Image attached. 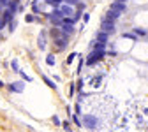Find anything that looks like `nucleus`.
I'll list each match as a JSON object with an SVG mask.
<instances>
[{"label":"nucleus","instance_id":"obj_1","mask_svg":"<svg viewBox=\"0 0 148 132\" xmlns=\"http://www.w3.org/2000/svg\"><path fill=\"white\" fill-rule=\"evenodd\" d=\"M104 56H106V49H90L88 56L85 58V64L88 67H94L97 62H101L104 58Z\"/></svg>","mask_w":148,"mask_h":132},{"label":"nucleus","instance_id":"obj_2","mask_svg":"<svg viewBox=\"0 0 148 132\" xmlns=\"http://www.w3.org/2000/svg\"><path fill=\"white\" fill-rule=\"evenodd\" d=\"M48 20H49V23H51V27H60L62 25V20H64V16H62V12L58 11V7H55L49 14L48 12H42Z\"/></svg>","mask_w":148,"mask_h":132},{"label":"nucleus","instance_id":"obj_3","mask_svg":"<svg viewBox=\"0 0 148 132\" xmlns=\"http://www.w3.org/2000/svg\"><path fill=\"white\" fill-rule=\"evenodd\" d=\"M81 125H83L85 129H88V130H95V129L99 127V120H97L94 115H85L83 120H81Z\"/></svg>","mask_w":148,"mask_h":132},{"label":"nucleus","instance_id":"obj_4","mask_svg":"<svg viewBox=\"0 0 148 132\" xmlns=\"http://www.w3.org/2000/svg\"><path fill=\"white\" fill-rule=\"evenodd\" d=\"M99 30H104L106 34L113 35V34L116 32V25H115V21H109V20H106V18H102V21H101V28H99Z\"/></svg>","mask_w":148,"mask_h":132},{"label":"nucleus","instance_id":"obj_5","mask_svg":"<svg viewBox=\"0 0 148 132\" xmlns=\"http://www.w3.org/2000/svg\"><path fill=\"white\" fill-rule=\"evenodd\" d=\"M69 37H71V35L62 34V35L57 37V39H53V44L57 46V49H65V48L69 46Z\"/></svg>","mask_w":148,"mask_h":132},{"label":"nucleus","instance_id":"obj_6","mask_svg":"<svg viewBox=\"0 0 148 132\" xmlns=\"http://www.w3.org/2000/svg\"><path fill=\"white\" fill-rule=\"evenodd\" d=\"M5 86H7V90H9L11 93H23V92H25V83H23V81L9 83V85H5Z\"/></svg>","mask_w":148,"mask_h":132},{"label":"nucleus","instance_id":"obj_7","mask_svg":"<svg viewBox=\"0 0 148 132\" xmlns=\"http://www.w3.org/2000/svg\"><path fill=\"white\" fill-rule=\"evenodd\" d=\"M109 9H111V11H116V12H120V14H123V12L127 11V5H125V2L113 0V2H111V5H109Z\"/></svg>","mask_w":148,"mask_h":132},{"label":"nucleus","instance_id":"obj_8","mask_svg":"<svg viewBox=\"0 0 148 132\" xmlns=\"http://www.w3.org/2000/svg\"><path fill=\"white\" fill-rule=\"evenodd\" d=\"M58 11L62 12V16H74V11H76V9H74L71 4H65V2H62V4L58 5Z\"/></svg>","mask_w":148,"mask_h":132},{"label":"nucleus","instance_id":"obj_9","mask_svg":"<svg viewBox=\"0 0 148 132\" xmlns=\"http://www.w3.org/2000/svg\"><path fill=\"white\" fill-rule=\"evenodd\" d=\"M37 42H39V49H46V44H48V30H41L39 32V39H37Z\"/></svg>","mask_w":148,"mask_h":132},{"label":"nucleus","instance_id":"obj_10","mask_svg":"<svg viewBox=\"0 0 148 132\" xmlns=\"http://www.w3.org/2000/svg\"><path fill=\"white\" fill-rule=\"evenodd\" d=\"M0 16H2V20H4L5 23H9V21H12V20H14V16H16V12L5 7V9H2V14H0Z\"/></svg>","mask_w":148,"mask_h":132},{"label":"nucleus","instance_id":"obj_11","mask_svg":"<svg viewBox=\"0 0 148 132\" xmlns=\"http://www.w3.org/2000/svg\"><path fill=\"white\" fill-rule=\"evenodd\" d=\"M60 30H62L65 35H72L74 32H76V28H74L72 23H62V25H60Z\"/></svg>","mask_w":148,"mask_h":132},{"label":"nucleus","instance_id":"obj_12","mask_svg":"<svg viewBox=\"0 0 148 132\" xmlns=\"http://www.w3.org/2000/svg\"><path fill=\"white\" fill-rule=\"evenodd\" d=\"M95 39L102 41V42H109V34H106L104 30H97L95 32Z\"/></svg>","mask_w":148,"mask_h":132},{"label":"nucleus","instance_id":"obj_13","mask_svg":"<svg viewBox=\"0 0 148 132\" xmlns=\"http://www.w3.org/2000/svg\"><path fill=\"white\" fill-rule=\"evenodd\" d=\"M122 14L120 12H116V11H111V9H108V12H106V20H109V21H116L118 20V18H120Z\"/></svg>","mask_w":148,"mask_h":132},{"label":"nucleus","instance_id":"obj_14","mask_svg":"<svg viewBox=\"0 0 148 132\" xmlns=\"http://www.w3.org/2000/svg\"><path fill=\"white\" fill-rule=\"evenodd\" d=\"M42 81H44V85H46V86H49L51 90H57V85H55V81H53V79H49L46 74H42Z\"/></svg>","mask_w":148,"mask_h":132},{"label":"nucleus","instance_id":"obj_15","mask_svg":"<svg viewBox=\"0 0 148 132\" xmlns=\"http://www.w3.org/2000/svg\"><path fill=\"white\" fill-rule=\"evenodd\" d=\"M106 46H108V42H102V41H94L92 42V49H106Z\"/></svg>","mask_w":148,"mask_h":132},{"label":"nucleus","instance_id":"obj_16","mask_svg":"<svg viewBox=\"0 0 148 132\" xmlns=\"http://www.w3.org/2000/svg\"><path fill=\"white\" fill-rule=\"evenodd\" d=\"M32 12L34 14H41V5H39V0H32Z\"/></svg>","mask_w":148,"mask_h":132},{"label":"nucleus","instance_id":"obj_17","mask_svg":"<svg viewBox=\"0 0 148 132\" xmlns=\"http://www.w3.org/2000/svg\"><path fill=\"white\" fill-rule=\"evenodd\" d=\"M62 2H64V0H44V4H46V5H51L53 9H55V7H58Z\"/></svg>","mask_w":148,"mask_h":132},{"label":"nucleus","instance_id":"obj_18","mask_svg":"<svg viewBox=\"0 0 148 132\" xmlns=\"http://www.w3.org/2000/svg\"><path fill=\"white\" fill-rule=\"evenodd\" d=\"M11 69H12V72H20V62H18L16 58L11 60Z\"/></svg>","mask_w":148,"mask_h":132},{"label":"nucleus","instance_id":"obj_19","mask_svg":"<svg viewBox=\"0 0 148 132\" xmlns=\"http://www.w3.org/2000/svg\"><path fill=\"white\" fill-rule=\"evenodd\" d=\"M123 37H125V39H131V41H134V42H138L139 41V37L132 32V34H123Z\"/></svg>","mask_w":148,"mask_h":132},{"label":"nucleus","instance_id":"obj_20","mask_svg":"<svg viewBox=\"0 0 148 132\" xmlns=\"http://www.w3.org/2000/svg\"><path fill=\"white\" fill-rule=\"evenodd\" d=\"M72 123L78 125V127H83L81 125V120H79V115H76V113H72Z\"/></svg>","mask_w":148,"mask_h":132},{"label":"nucleus","instance_id":"obj_21","mask_svg":"<svg viewBox=\"0 0 148 132\" xmlns=\"http://www.w3.org/2000/svg\"><path fill=\"white\" fill-rule=\"evenodd\" d=\"M18 74H20V76H21V79H23V81H27V83H30V81H32V78L28 76L27 72H23L21 69H20V72H18Z\"/></svg>","mask_w":148,"mask_h":132},{"label":"nucleus","instance_id":"obj_22","mask_svg":"<svg viewBox=\"0 0 148 132\" xmlns=\"http://www.w3.org/2000/svg\"><path fill=\"white\" fill-rule=\"evenodd\" d=\"M132 32H134V34H136L138 37H143V35H146V34H148V32H146L145 28H132Z\"/></svg>","mask_w":148,"mask_h":132},{"label":"nucleus","instance_id":"obj_23","mask_svg":"<svg viewBox=\"0 0 148 132\" xmlns=\"http://www.w3.org/2000/svg\"><path fill=\"white\" fill-rule=\"evenodd\" d=\"M60 127H62L64 130H67V132H71V130H72V127H71V122H67V120H64V122L60 123Z\"/></svg>","mask_w":148,"mask_h":132},{"label":"nucleus","instance_id":"obj_24","mask_svg":"<svg viewBox=\"0 0 148 132\" xmlns=\"http://www.w3.org/2000/svg\"><path fill=\"white\" fill-rule=\"evenodd\" d=\"M78 56V53H71L69 56H67V60H65V65H71L72 62H74V58H76Z\"/></svg>","mask_w":148,"mask_h":132},{"label":"nucleus","instance_id":"obj_25","mask_svg":"<svg viewBox=\"0 0 148 132\" xmlns=\"http://www.w3.org/2000/svg\"><path fill=\"white\" fill-rule=\"evenodd\" d=\"M46 64L48 65H55V55H48L46 56Z\"/></svg>","mask_w":148,"mask_h":132},{"label":"nucleus","instance_id":"obj_26","mask_svg":"<svg viewBox=\"0 0 148 132\" xmlns=\"http://www.w3.org/2000/svg\"><path fill=\"white\" fill-rule=\"evenodd\" d=\"M7 27H9V28H7V30H9V34H12V32H14V28H16V21H14V20H12V21H9V23H7Z\"/></svg>","mask_w":148,"mask_h":132},{"label":"nucleus","instance_id":"obj_27","mask_svg":"<svg viewBox=\"0 0 148 132\" xmlns=\"http://www.w3.org/2000/svg\"><path fill=\"white\" fill-rule=\"evenodd\" d=\"M74 93H76V83H71V86H69V95L72 97Z\"/></svg>","mask_w":148,"mask_h":132},{"label":"nucleus","instance_id":"obj_28","mask_svg":"<svg viewBox=\"0 0 148 132\" xmlns=\"http://www.w3.org/2000/svg\"><path fill=\"white\" fill-rule=\"evenodd\" d=\"M83 64H85V58H79V64H78V70H76V74H78V76H79L81 69H83Z\"/></svg>","mask_w":148,"mask_h":132},{"label":"nucleus","instance_id":"obj_29","mask_svg":"<svg viewBox=\"0 0 148 132\" xmlns=\"http://www.w3.org/2000/svg\"><path fill=\"white\" fill-rule=\"evenodd\" d=\"M81 18H83V23H88V21H90V14H88V12H83Z\"/></svg>","mask_w":148,"mask_h":132},{"label":"nucleus","instance_id":"obj_30","mask_svg":"<svg viewBox=\"0 0 148 132\" xmlns=\"http://www.w3.org/2000/svg\"><path fill=\"white\" fill-rule=\"evenodd\" d=\"M74 113H76V115H81V106H79V102L74 106Z\"/></svg>","mask_w":148,"mask_h":132},{"label":"nucleus","instance_id":"obj_31","mask_svg":"<svg viewBox=\"0 0 148 132\" xmlns=\"http://www.w3.org/2000/svg\"><path fill=\"white\" fill-rule=\"evenodd\" d=\"M5 27H7V23H5V21L2 20V16H0V32H2V30H4Z\"/></svg>","mask_w":148,"mask_h":132},{"label":"nucleus","instance_id":"obj_32","mask_svg":"<svg viewBox=\"0 0 148 132\" xmlns=\"http://www.w3.org/2000/svg\"><path fill=\"white\" fill-rule=\"evenodd\" d=\"M53 123L57 125V127H60V123H62V122H60V118H58V116H53Z\"/></svg>","mask_w":148,"mask_h":132},{"label":"nucleus","instance_id":"obj_33","mask_svg":"<svg viewBox=\"0 0 148 132\" xmlns=\"http://www.w3.org/2000/svg\"><path fill=\"white\" fill-rule=\"evenodd\" d=\"M4 86H5V83H4L2 79H0V88H4Z\"/></svg>","mask_w":148,"mask_h":132},{"label":"nucleus","instance_id":"obj_34","mask_svg":"<svg viewBox=\"0 0 148 132\" xmlns=\"http://www.w3.org/2000/svg\"><path fill=\"white\" fill-rule=\"evenodd\" d=\"M145 115H148V107H146V109H145Z\"/></svg>","mask_w":148,"mask_h":132},{"label":"nucleus","instance_id":"obj_35","mask_svg":"<svg viewBox=\"0 0 148 132\" xmlns=\"http://www.w3.org/2000/svg\"><path fill=\"white\" fill-rule=\"evenodd\" d=\"M120 2H127V0H120Z\"/></svg>","mask_w":148,"mask_h":132},{"label":"nucleus","instance_id":"obj_36","mask_svg":"<svg viewBox=\"0 0 148 132\" xmlns=\"http://www.w3.org/2000/svg\"><path fill=\"white\" fill-rule=\"evenodd\" d=\"M0 69H2V64H0Z\"/></svg>","mask_w":148,"mask_h":132}]
</instances>
